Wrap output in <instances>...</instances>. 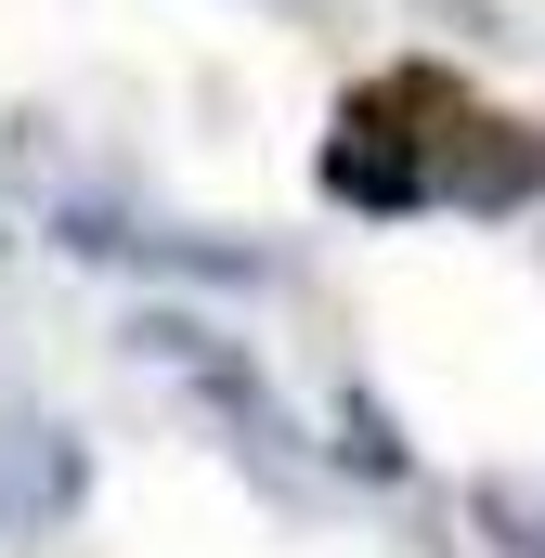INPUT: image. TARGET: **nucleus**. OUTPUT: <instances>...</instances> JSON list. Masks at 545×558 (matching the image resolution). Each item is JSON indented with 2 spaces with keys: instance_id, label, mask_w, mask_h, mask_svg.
I'll return each mask as SVG.
<instances>
[{
  "instance_id": "nucleus-1",
  "label": "nucleus",
  "mask_w": 545,
  "mask_h": 558,
  "mask_svg": "<svg viewBox=\"0 0 545 558\" xmlns=\"http://www.w3.org/2000/svg\"><path fill=\"white\" fill-rule=\"evenodd\" d=\"M441 195L455 208H520V195H545V131H520V118H455L441 131Z\"/></svg>"
},
{
  "instance_id": "nucleus-2",
  "label": "nucleus",
  "mask_w": 545,
  "mask_h": 558,
  "mask_svg": "<svg viewBox=\"0 0 545 558\" xmlns=\"http://www.w3.org/2000/svg\"><path fill=\"white\" fill-rule=\"evenodd\" d=\"M325 182H338L351 208H415V195H441V182H428V143H403L390 118H364V105L325 143Z\"/></svg>"
},
{
  "instance_id": "nucleus-3",
  "label": "nucleus",
  "mask_w": 545,
  "mask_h": 558,
  "mask_svg": "<svg viewBox=\"0 0 545 558\" xmlns=\"http://www.w3.org/2000/svg\"><path fill=\"white\" fill-rule=\"evenodd\" d=\"M481 520H494L520 558H545V494H533V481H481Z\"/></svg>"
}]
</instances>
